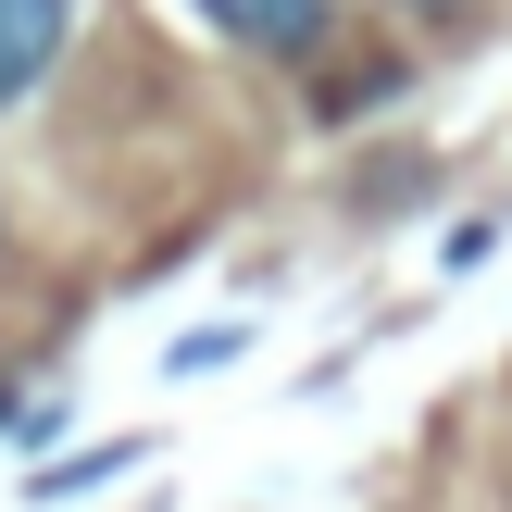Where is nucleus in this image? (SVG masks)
<instances>
[{"instance_id": "f257e3e1", "label": "nucleus", "mask_w": 512, "mask_h": 512, "mask_svg": "<svg viewBox=\"0 0 512 512\" xmlns=\"http://www.w3.org/2000/svg\"><path fill=\"white\" fill-rule=\"evenodd\" d=\"M75 25H88V0H0V113H25V100L63 75Z\"/></svg>"}, {"instance_id": "20e7f679", "label": "nucleus", "mask_w": 512, "mask_h": 512, "mask_svg": "<svg viewBox=\"0 0 512 512\" xmlns=\"http://www.w3.org/2000/svg\"><path fill=\"white\" fill-rule=\"evenodd\" d=\"M388 13H413V25H463L475 0H388Z\"/></svg>"}, {"instance_id": "39448f33", "label": "nucleus", "mask_w": 512, "mask_h": 512, "mask_svg": "<svg viewBox=\"0 0 512 512\" xmlns=\"http://www.w3.org/2000/svg\"><path fill=\"white\" fill-rule=\"evenodd\" d=\"M0 263H13V213H0Z\"/></svg>"}, {"instance_id": "7ed1b4c3", "label": "nucleus", "mask_w": 512, "mask_h": 512, "mask_svg": "<svg viewBox=\"0 0 512 512\" xmlns=\"http://www.w3.org/2000/svg\"><path fill=\"white\" fill-rule=\"evenodd\" d=\"M0 438L50 450V438H63V400H50V388H0Z\"/></svg>"}, {"instance_id": "f03ea898", "label": "nucleus", "mask_w": 512, "mask_h": 512, "mask_svg": "<svg viewBox=\"0 0 512 512\" xmlns=\"http://www.w3.org/2000/svg\"><path fill=\"white\" fill-rule=\"evenodd\" d=\"M213 38H238V50H263V63H313L325 38H338V0H188Z\"/></svg>"}]
</instances>
